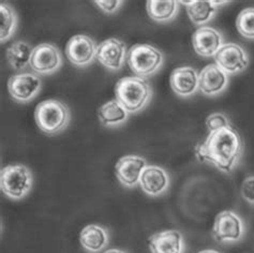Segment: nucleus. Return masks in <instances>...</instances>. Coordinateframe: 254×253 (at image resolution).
Wrapping results in <instances>:
<instances>
[{
    "mask_svg": "<svg viewBox=\"0 0 254 253\" xmlns=\"http://www.w3.org/2000/svg\"><path fill=\"white\" fill-rule=\"evenodd\" d=\"M0 18H1V29H0V41H5L14 35L17 27V15L15 10L10 4H0Z\"/></svg>",
    "mask_w": 254,
    "mask_h": 253,
    "instance_id": "obj_23",
    "label": "nucleus"
},
{
    "mask_svg": "<svg viewBox=\"0 0 254 253\" xmlns=\"http://www.w3.org/2000/svg\"><path fill=\"white\" fill-rule=\"evenodd\" d=\"M187 12L191 21L196 25H202L215 16L217 6L213 5L211 1L198 0V1H189L187 5Z\"/></svg>",
    "mask_w": 254,
    "mask_h": 253,
    "instance_id": "obj_22",
    "label": "nucleus"
},
{
    "mask_svg": "<svg viewBox=\"0 0 254 253\" xmlns=\"http://www.w3.org/2000/svg\"><path fill=\"white\" fill-rule=\"evenodd\" d=\"M240 35L247 39H254V8H247L238 14L236 21Z\"/></svg>",
    "mask_w": 254,
    "mask_h": 253,
    "instance_id": "obj_24",
    "label": "nucleus"
},
{
    "mask_svg": "<svg viewBox=\"0 0 254 253\" xmlns=\"http://www.w3.org/2000/svg\"><path fill=\"white\" fill-rule=\"evenodd\" d=\"M178 3L174 0H149L146 3L147 12L153 21L159 23L169 22L177 14Z\"/></svg>",
    "mask_w": 254,
    "mask_h": 253,
    "instance_id": "obj_21",
    "label": "nucleus"
},
{
    "mask_svg": "<svg viewBox=\"0 0 254 253\" xmlns=\"http://www.w3.org/2000/svg\"><path fill=\"white\" fill-rule=\"evenodd\" d=\"M70 110L64 103L50 99L39 103L35 111V119L39 129L46 135H57L70 123Z\"/></svg>",
    "mask_w": 254,
    "mask_h": 253,
    "instance_id": "obj_3",
    "label": "nucleus"
},
{
    "mask_svg": "<svg viewBox=\"0 0 254 253\" xmlns=\"http://www.w3.org/2000/svg\"><path fill=\"white\" fill-rule=\"evenodd\" d=\"M244 151L243 138L233 126L209 132L204 142L195 147L199 161L211 164L229 174L238 163Z\"/></svg>",
    "mask_w": 254,
    "mask_h": 253,
    "instance_id": "obj_1",
    "label": "nucleus"
},
{
    "mask_svg": "<svg viewBox=\"0 0 254 253\" xmlns=\"http://www.w3.org/2000/svg\"><path fill=\"white\" fill-rule=\"evenodd\" d=\"M193 49L199 56L215 57L222 46V36L211 27L198 28L192 37Z\"/></svg>",
    "mask_w": 254,
    "mask_h": 253,
    "instance_id": "obj_14",
    "label": "nucleus"
},
{
    "mask_svg": "<svg viewBox=\"0 0 254 253\" xmlns=\"http://www.w3.org/2000/svg\"><path fill=\"white\" fill-rule=\"evenodd\" d=\"M98 45L86 35L72 37L65 46V54L71 63L76 66H86L93 62L97 55Z\"/></svg>",
    "mask_w": 254,
    "mask_h": 253,
    "instance_id": "obj_10",
    "label": "nucleus"
},
{
    "mask_svg": "<svg viewBox=\"0 0 254 253\" xmlns=\"http://www.w3.org/2000/svg\"><path fill=\"white\" fill-rule=\"evenodd\" d=\"M146 166V160L142 157L125 156L120 158L115 165L116 176L125 187L133 188L139 184Z\"/></svg>",
    "mask_w": 254,
    "mask_h": 253,
    "instance_id": "obj_12",
    "label": "nucleus"
},
{
    "mask_svg": "<svg viewBox=\"0 0 254 253\" xmlns=\"http://www.w3.org/2000/svg\"><path fill=\"white\" fill-rule=\"evenodd\" d=\"M229 83L226 73L217 64H208L198 73V87L203 94L215 96L222 92Z\"/></svg>",
    "mask_w": 254,
    "mask_h": 253,
    "instance_id": "obj_13",
    "label": "nucleus"
},
{
    "mask_svg": "<svg viewBox=\"0 0 254 253\" xmlns=\"http://www.w3.org/2000/svg\"><path fill=\"white\" fill-rule=\"evenodd\" d=\"M95 3L98 4L102 11L111 14V13L116 12L119 9V6L123 4V1H120V0H97Z\"/></svg>",
    "mask_w": 254,
    "mask_h": 253,
    "instance_id": "obj_27",
    "label": "nucleus"
},
{
    "mask_svg": "<svg viewBox=\"0 0 254 253\" xmlns=\"http://www.w3.org/2000/svg\"><path fill=\"white\" fill-rule=\"evenodd\" d=\"M117 101L128 113H136L148 104L152 89L148 81L141 76H126L120 78L115 86Z\"/></svg>",
    "mask_w": 254,
    "mask_h": 253,
    "instance_id": "obj_2",
    "label": "nucleus"
},
{
    "mask_svg": "<svg viewBox=\"0 0 254 253\" xmlns=\"http://www.w3.org/2000/svg\"><path fill=\"white\" fill-rule=\"evenodd\" d=\"M99 121L105 126H117L124 124L128 119V112L117 100L103 104L98 111Z\"/></svg>",
    "mask_w": 254,
    "mask_h": 253,
    "instance_id": "obj_20",
    "label": "nucleus"
},
{
    "mask_svg": "<svg viewBox=\"0 0 254 253\" xmlns=\"http://www.w3.org/2000/svg\"><path fill=\"white\" fill-rule=\"evenodd\" d=\"M170 83L175 94L188 97L195 94L198 87V74L191 66H180L172 72Z\"/></svg>",
    "mask_w": 254,
    "mask_h": 253,
    "instance_id": "obj_17",
    "label": "nucleus"
},
{
    "mask_svg": "<svg viewBox=\"0 0 254 253\" xmlns=\"http://www.w3.org/2000/svg\"><path fill=\"white\" fill-rule=\"evenodd\" d=\"M242 196L250 204H254V176L247 177L242 185Z\"/></svg>",
    "mask_w": 254,
    "mask_h": 253,
    "instance_id": "obj_26",
    "label": "nucleus"
},
{
    "mask_svg": "<svg viewBox=\"0 0 254 253\" xmlns=\"http://www.w3.org/2000/svg\"><path fill=\"white\" fill-rule=\"evenodd\" d=\"M211 3L215 5V6H217V5H219V4H224V3H227V1H211Z\"/></svg>",
    "mask_w": 254,
    "mask_h": 253,
    "instance_id": "obj_30",
    "label": "nucleus"
},
{
    "mask_svg": "<svg viewBox=\"0 0 254 253\" xmlns=\"http://www.w3.org/2000/svg\"><path fill=\"white\" fill-rule=\"evenodd\" d=\"M142 190L146 194L158 196L169 188L170 177L162 168L157 165L146 166L139 179Z\"/></svg>",
    "mask_w": 254,
    "mask_h": 253,
    "instance_id": "obj_15",
    "label": "nucleus"
},
{
    "mask_svg": "<svg viewBox=\"0 0 254 253\" xmlns=\"http://www.w3.org/2000/svg\"><path fill=\"white\" fill-rule=\"evenodd\" d=\"M213 237L219 243H235L244 235V224L235 212L221 211L216 217L212 228Z\"/></svg>",
    "mask_w": 254,
    "mask_h": 253,
    "instance_id": "obj_7",
    "label": "nucleus"
},
{
    "mask_svg": "<svg viewBox=\"0 0 254 253\" xmlns=\"http://www.w3.org/2000/svg\"><path fill=\"white\" fill-rule=\"evenodd\" d=\"M41 79L36 74L25 72L10 77L8 90L11 97L19 103H27L41 90Z\"/></svg>",
    "mask_w": 254,
    "mask_h": 253,
    "instance_id": "obj_8",
    "label": "nucleus"
},
{
    "mask_svg": "<svg viewBox=\"0 0 254 253\" xmlns=\"http://www.w3.org/2000/svg\"><path fill=\"white\" fill-rule=\"evenodd\" d=\"M149 248L152 253H183L184 237L182 233L175 230L159 232L150 236Z\"/></svg>",
    "mask_w": 254,
    "mask_h": 253,
    "instance_id": "obj_16",
    "label": "nucleus"
},
{
    "mask_svg": "<svg viewBox=\"0 0 254 253\" xmlns=\"http://www.w3.org/2000/svg\"><path fill=\"white\" fill-rule=\"evenodd\" d=\"M206 126L209 132H215L220 129L231 126V123L225 115L220 114V113H215V114H211L210 116L207 117Z\"/></svg>",
    "mask_w": 254,
    "mask_h": 253,
    "instance_id": "obj_25",
    "label": "nucleus"
},
{
    "mask_svg": "<svg viewBox=\"0 0 254 253\" xmlns=\"http://www.w3.org/2000/svg\"><path fill=\"white\" fill-rule=\"evenodd\" d=\"M32 52L33 49H31V46L27 42L15 41L6 49V62L11 65L12 69L23 71L30 65Z\"/></svg>",
    "mask_w": 254,
    "mask_h": 253,
    "instance_id": "obj_19",
    "label": "nucleus"
},
{
    "mask_svg": "<svg viewBox=\"0 0 254 253\" xmlns=\"http://www.w3.org/2000/svg\"><path fill=\"white\" fill-rule=\"evenodd\" d=\"M109 234L102 226L89 224L85 226L79 234V243L82 247L90 253L102 251L109 245Z\"/></svg>",
    "mask_w": 254,
    "mask_h": 253,
    "instance_id": "obj_18",
    "label": "nucleus"
},
{
    "mask_svg": "<svg viewBox=\"0 0 254 253\" xmlns=\"http://www.w3.org/2000/svg\"><path fill=\"white\" fill-rule=\"evenodd\" d=\"M63 64L62 53L56 45L42 43L33 49L30 68L42 75H50L56 72Z\"/></svg>",
    "mask_w": 254,
    "mask_h": 253,
    "instance_id": "obj_6",
    "label": "nucleus"
},
{
    "mask_svg": "<svg viewBox=\"0 0 254 253\" xmlns=\"http://www.w3.org/2000/svg\"><path fill=\"white\" fill-rule=\"evenodd\" d=\"M104 253H127V252L120 250V249H109V250L104 251Z\"/></svg>",
    "mask_w": 254,
    "mask_h": 253,
    "instance_id": "obj_28",
    "label": "nucleus"
},
{
    "mask_svg": "<svg viewBox=\"0 0 254 253\" xmlns=\"http://www.w3.org/2000/svg\"><path fill=\"white\" fill-rule=\"evenodd\" d=\"M127 46L118 39L111 38L104 40L98 45L96 58L105 68L113 71L122 69L127 57Z\"/></svg>",
    "mask_w": 254,
    "mask_h": 253,
    "instance_id": "obj_11",
    "label": "nucleus"
},
{
    "mask_svg": "<svg viewBox=\"0 0 254 253\" xmlns=\"http://www.w3.org/2000/svg\"><path fill=\"white\" fill-rule=\"evenodd\" d=\"M216 64L226 74H236L248 66L249 61L247 53L242 46L235 43L222 45L215 55Z\"/></svg>",
    "mask_w": 254,
    "mask_h": 253,
    "instance_id": "obj_9",
    "label": "nucleus"
},
{
    "mask_svg": "<svg viewBox=\"0 0 254 253\" xmlns=\"http://www.w3.org/2000/svg\"><path fill=\"white\" fill-rule=\"evenodd\" d=\"M33 185V176L27 166L6 165L0 172V188L5 196L21 199L28 194Z\"/></svg>",
    "mask_w": 254,
    "mask_h": 253,
    "instance_id": "obj_4",
    "label": "nucleus"
},
{
    "mask_svg": "<svg viewBox=\"0 0 254 253\" xmlns=\"http://www.w3.org/2000/svg\"><path fill=\"white\" fill-rule=\"evenodd\" d=\"M127 62L138 76H149L156 73L163 63L162 53L148 44H135L129 50Z\"/></svg>",
    "mask_w": 254,
    "mask_h": 253,
    "instance_id": "obj_5",
    "label": "nucleus"
},
{
    "mask_svg": "<svg viewBox=\"0 0 254 253\" xmlns=\"http://www.w3.org/2000/svg\"><path fill=\"white\" fill-rule=\"evenodd\" d=\"M198 253H220V252H218V251H216V250L207 249V250H203V251H200V252H198Z\"/></svg>",
    "mask_w": 254,
    "mask_h": 253,
    "instance_id": "obj_29",
    "label": "nucleus"
}]
</instances>
